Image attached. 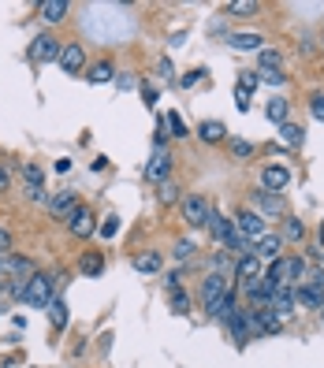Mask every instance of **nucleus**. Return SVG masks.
Listing matches in <instances>:
<instances>
[{"instance_id":"nucleus-1","label":"nucleus","mask_w":324,"mask_h":368,"mask_svg":"<svg viewBox=\"0 0 324 368\" xmlns=\"http://www.w3.org/2000/svg\"><path fill=\"white\" fill-rule=\"evenodd\" d=\"M63 283V275H52V272H34L30 279L23 283L19 290V301L23 305H49L57 298V287Z\"/></svg>"},{"instance_id":"nucleus-2","label":"nucleus","mask_w":324,"mask_h":368,"mask_svg":"<svg viewBox=\"0 0 324 368\" xmlns=\"http://www.w3.org/2000/svg\"><path fill=\"white\" fill-rule=\"evenodd\" d=\"M265 275L276 283V287L294 290V287L305 279V261H302V257H280V261H272V264L265 268Z\"/></svg>"},{"instance_id":"nucleus-3","label":"nucleus","mask_w":324,"mask_h":368,"mask_svg":"<svg viewBox=\"0 0 324 368\" xmlns=\"http://www.w3.org/2000/svg\"><path fill=\"white\" fill-rule=\"evenodd\" d=\"M294 301L305 309H324V272H305V279L294 287Z\"/></svg>"},{"instance_id":"nucleus-4","label":"nucleus","mask_w":324,"mask_h":368,"mask_svg":"<svg viewBox=\"0 0 324 368\" xmlns=\"http://www.w3.org/2000/svg\"><path fill=\"white\" fill-rule=\"evenodd\" d=\"M224 327H227V335L235 338L239 346L250 343V338H257V316H254V309H250V305L246 309H235V316H231Z\"/></svg>"},{"instance_id":"nucleus-5","label":"nucleus","mask_w":324,"mask_h":368,"mask_svg":"<svg viewBox=\"0 0 324 368\" xmlns=\"http://www.w3.org/2000/svg\"><path fill=\"white\" fill-rule=\"evenodd\" d=\"M209 213H212V205H209L205 194H187L183 197V219H187L190 227H205Z\"/></svg>"},{"instance_id":"nucleus-6","label":"nucleus","mask_w":324,"mask_h":368,"mask_svg":"<svg viewBox=\"0 0 324 368\" xmlns=\"http://www.w3.org/2000/svg\"><path fill=\"white\" fill-rule=\"evenodd\" d=\"M60 71L63 75H79L82 67H86V49H82L79 41H63L60 45Z\"/></svg>"},{"instance_id":"nucleus-7","label":"nucleus","mask_w":324,"mask_h":368,"mask_svg":"<svg viewBox=\"0 0 324 368\" xmlns=\"http://www.w3.org/2000/svg\"><path fill=\"white\" fill-rule=\"evenodd\" d=\"M231 224H235L239 231L250 238V242H257V238H265V235H268V219H261V216L254 213V208H243V213L231 219Z\"/></svg>"},{"instance_id":"nucleus-8","label":"nucleus","mask_w":324,"mask_h":368,"mask_svg":"<svg viewBox=\"0 0 324 368\" xmlns=\"http://www.w3.org/2000/svg\"><path fill=\"white\" fill-rule=\"evenodd\" d=\"M30 60L34 63H57L60 60V41L52 38V34H38V38L30 41Z\"/></svg>"},{"instance_id":"nucleus-9","label":"nucleus","mask_w":324,"mask_h":368,"mask_svg":"<svg viewBox=\"0 0 324 368\" xmlns=\"http://www.w3.org/2000/svg\"><path fill=\"white\" fill-rule=\"evenodd\" d=\"M246 301H250V309H268V301H272V294H276V283L268 279V275H261L257 283H246Z\"/></svg>"},{"instance_id":"nucleus-10","label":"nucleus","mask_w":324,"mask_h":368,"mask_svg":"<svg viewBox=\"0 0 324 368\" xmlns=\"http://www.w3.org/2000/svg\"><path fill=\"white\" fill-rule=\"evenodd\" d=\"M168 175H172V153H168V145H164V149H153L150 164H145V179L150 182H168Z\"/></svg>"},{"instance_id":"nucleus-11","label":"nucleus","mask_w":324,"mask_h":368,"mask_svg":"<svg viewBox=\"0 0 324 368\" xmlns=\"http://www.w3.org/2000/svg\"><path fill=\"white\" fill-rule=\"evenodd\" d=\"M294 309H298V301H294V290H287V287H276L272 294V301H268V312H272L276 320H291L294 316Z\"/></svg>"},{"instance_id":"nucleus-12","label":"nucleus","mask_w":324,"mask_h":368,"mask_svg":"<svg viewBox=\"0 0 324 368\" xmlns=\"http://www.w3.org/2000/svg\"><path fill=\"white\" fill-rule=\"evenodd\" d=\"M34 272H38V268H34L30 257H19V253L0 257V275H12V279H30Z\"/></svg>"},{"instance_id":"nucleus-13","label":"nucleus","mask_w":324,"mask_h":368,"mask_svg":"<svg viewBox=\"0 0 324 368\" xmlns=\"http://www.w3.org/2000/svg\"><path fill=\"white\" fill-rule=\"evenodd\" d=\"M235 309H239V298H235V290H224L216 301H209V305H205L209 320H216V324H227V320L235 316Z\"/></svg>"},{"instance_id":"nucleus-14","label":"nucleus","mask_w":324,"mask_h":368,"mask_svg":"<svg viewBox=\"0 0 324 368\" xmlns=\"http://www.w3.org/2000/svg\"><path fill=\"white\" fill-rule=\"evenodd\" d=\"M287 182H291V171L283 164H265L261 168V190H268V194H280Z\"/></svg>"},{"instance_id":"nucleus-15","label":"nucleus","mask_w":324,"mask_h":368,"mask_svg":"<svg viewBox=\"0 0 324 368\" xmlns=\"http://www.w3.org/2000/svg\"><path fill=\"white\" fill-rule=\"evenodd\" d=\"M45 205H49V213L57 219H71V213L79 208V201H75V190H60V194H52Z\"/></svg>"},{"instance_id":"nucleus-16","label":"nucleus","mask_w":324,"mask_h":368,"mask_svg":"<svg viewBox=\"0 0 324 368\" xmlns=\"http://www.w3.org/2000/svg\"><path fill=\"white\" fill-rule=\"evenodd\" d=\"M280 246H283L280 235H265V238H257V242H254V257L261 264H272V261H280V257H283Z\"/></svg>"},{"instance_id":"nucleus-17","label":"nucleus","mask_w":324,"mask_h":368,"mask_svg":"<svg viewBox=\"0 0 324 368\" xmlns=\"http://www.w3.org/2000/svg\"><path fill=\"white\" fill-rule=\"evenodd\" d=\"M261 275H265V264L257 261L254 253H250V257H239V261H235V279L243 283V287H246V283H257Z\"/></svg>"},{"instance_id":"nucleus-18","label":"nucleus","mask_w":324,"mask_h":368,"mask_svg":"<svg viewBox=\"0 0 324 368\" xmlns=\"http://www.w3.org/2000/svg\"><path fill=\"white\" fill-rule=\"evenodd\" d=\"M68 231L75 235V238H90L97 231V224H94V213H90V208H75V213H71V219H68Z\"/></svg>"},{"instance_id":"nucleus-19","label":"nucleus","mask_w":324,"mask_h":368,"mask_svg":"<svg viewBox=\"0 0 324 368\" xmlns=\"http://www.w3.org/2000/svg\"><path fill=\"white\" fill-rule=\"evenodd\" d=\"M254 205H257L254 213L261 216V219H265V216H283V197H280V194H268V190H257V194H254Z\"/></svg>"},{"instance_id":"nucleus-20","label":"nucleus","mask_w":324,"mask_h":368,"mask_svg":"<svg viewBox=\"0 0 324 368\" xmlns=\"http://www.w3.org/2000/svg\"><path fill=\"white\" fill-rule=\"evenodd\" d=\"M34 12H38L45 23H63V19H68V12H71V4H68V0H41Z\"/></svg>"},{"instance_id":"nucleus-21","label":"nucleus","mask_w":324,"mask_h":368,"mask_svg":"<svg viewBox=\"0 0 324 368\" xmlns=\"http://www.w3.org/2000/svg\"><path fill=\"white\" fill-rule=\"evenodd\" d=\"M265 119H268V123H276V127L291 123V100H287V97H272L265 105Z\"/></svg>"},{"instance_id":"nucleus-22","label":"nucleus","mask_w":324,"mask_h":368,"mask_svg":"<svg viewBox=\"0 0 324 368\" xmlns=\"http://www.w3.org/2000/svg\"><path fill=\"white\" fill-rule=\"evenodd\" d=\"M224 290H231V283H227L220 272H212V275H205V283H201V301L209 305V301H216Z\"/></svg>"},{"instance_id":"nucleus-23","label":"nucleus","mask_w":324,"mask_h":368,"mask_svg":"<svg viewBox=\"0 0 324 368\" xmlns=\"http://www.w3.org/2000/svg\"><path fill=\"white\" fill-rule=\"evenodd\" d=\"M205 227H209V235H212V238H216V242H220V246H224V242H227V235H231V231H235V224H231V219H227V216H220V213H216V208H212V213H209V224H205Z\"/></svg>"},{"instance_id":"nucleus-24","label":"nucleus","mask_w":324,"mask_h":368,"mask_svg":"<svg viewBox=\"0 0 324 368\" xmlns=\"http://www.w3.org/2000/svg\"><path fill=\"white\" fill-rule=\"evenodd\" d=\"M227 45H231L235 52H261L265 38H261V34H231Z\"/></svg>"},{"instance_id":"nucleus-25","label":"nucleus","mask_w":324,"mask_h":368,"mask_svg":"<svg viewBox=\"0 0 324 368\" xmlns=\"http://www.w3.org/2000/svg\"><path fill=\"white\" fill-rule=\"evenodd\" d=\"M224 123L220 119H205V123H198V138L201 142H209V145H216V142H224Z\"/></svg>"},{"instance_id":"nucleus-26","label":"nucleus","mask_w":324,"mask_h":368,"mask_svg":"<svg viewBox=\"0 0 324 368\" xmlns=\"http://www.w3.org/2000/svg\"><path fill=\"white\" fill-rule=\"evenodd\" d=\"M112 78H116L112 60H97L94 67H90V82H94V86H101V82H112Z\"/></svg>"},{"instance_id":"nucleus-27","label":"nucleus","mask_w":324,"mask_h":368,"mask_svg":"<svg viewBox=\"0 0 324 368\" xmlns=\"http://www.w3.org/2000/svg\"><path fill=\"white\" fill-rule=\"evenodd\" d=\"M280 138H283V145H287V149H302L305 131H302V127H294V123H283V127H280Z\"/></svg>"},{"instance_id":"nucleus-28","label":"nucleus","mask_w":324,"mask_h":368,"mask_svg":"<svg viewBox=\"0 0 324 368\" xmlns=\"http://www.w3.org/2000/svg\"><path fill=\"white\" fill-rule=\"evenodd\" d=\"M79 272L82 275H101V272H105V257H101V253H82Z\"/></svg>"},{"instance_id":"nucleus-29","label":"nucleus","mask_w":324,"mask_h":368,"mask_svg":"<svg viewBox=\"0 0 324 368\" xmlns=\"http://www.w3.org/2000/svg\"><path fill=\"white\" fill-rule=\"evenodd\" d=\"M134 272L156 275V272H161V253H142V257H134Z\"/></svg>"},{"instance_id":"nucleus-30","label":"nucleus","mask_w":324,"mask_h":368,"mask_svg":"<svg viewBox=\"0 0 324 368\" xmlns=\"http://www.w3.org/2000/svg\"><path fill=\"white\" fill-rule=\"evenodd\" d=\"M164 127H168V138H187L190 134L179 112H164Z\"/></svg>"},{"instance_id":"nucleus-31","label":"nucleus","mask_w":324,"mask_h":368,"mask_svg":"<svg viewBox=\"0 0 324 368\" xmlns=\"http://www.w3.org/2000/svg\"><path fill=\"white\" fill-rule=\"evenodd\" d=\"M45 309H49V324H52V327H68V305H63V301L52 298Z\"/></svg>"},{"instance_id":"nucleus-32","label":"nucleus","mask_w":324,"mask_h":368,"mask_svg":"<svg viewBox=\"0 0 324 368\" xmlns=\"http://www.w3.org/2000/svg\"><path fill=\"white\" fill-rule=\"evenodd\" d=\"M231 15H239V19H246V15H257L261 12V4L257 0H235V4H227Z\"/></svg>"},{"instance_id":"nucleus-33","label":"nucleus","mask_w":324,"mask_h":368,"mask_svg":"<svg viewBox=\"0 0 324 368\" xmlns=\"http://www.w3.org/2000/svg\"><path fill=\"white\" fill-rule=\"evenodd\" d=\"M257 60H261V71H280V63H283V56L276 49H261V52H257Z\"/></svg>"},{"instance_id":"nucleus-34","label":"nucleus","mask_w":324,"mask_h":368,"mask_svg":"<svg viewBox=\"0 0 324 368\" xmlns=\"http://www.w3.org/2000/svg\"><path fill=\"white\" fill-rule=\"evenodd\" d=\"M283 224H287V227H283V238H291V242H302V235H305L302 219H298V216H287Z\"/></svg>"},{"instance_id":"nucleus-35","label":"nucleus","mask_w":324,"mask_h":368,"mask_svg":"<svg viewBox=\"0 0 324 368\" xmlns=\"http://www.w3.org/2000/svg\"><path fill=\"white\" fill-rule=\"evenodd\" d=\"M23 179H26V186H41V182H45V171L38 168V164H23Z\"/></svg>"},{"instance_id":"nucleus-36","label":"nucleus","mask_w":324,"mask_h":368,"mask_svg":"<svg viewBox=\"0 0 324 368\" xmlns=\"http://www.w3.org/2000/svg\"><path fill=\"white\" fill-rule=\"evenodd\" d=\"M257 82H261V78H257V71H239V86H235V89H243V94H254Z\"/></svg>"},{"instance_id":"nucleus-37","label":"nucleus","mask_w":324,"mask_h":368,"mask_svg":"<svg viewBox=\"0 0 324 368\" xmlns=\"http://www.w3.org/2000/svg\"><path fill=\"white\" fill-rule=\"evenodd\" d=\"M119 224H123V219H119L116 213H112V216H105V224H101V227H97V235H101V238H116V231H119Z\"/></svg>"},{"instance_id":"nucleus-38","label":"nucleus","mask_w":324,"mask_h":368,"mask_svg":"<svg viewBox=\"0 0 324 368\" xmlns=\"http://www.w3.org/2000/svg\"><path fill=\"white\" fill-rule=\"evenodd\" d=\"M161 201L164 205H175V201H179V186H175V182H161Z\"/></svg>"},{"instance_id":"nucleus-39","label":"nucleus","mask_w":324,"mask_h":368,"mask_svg":"<svg viewBox=\"0 0 324 368\" xmlns=\"http://www.w3.org/2000/svg\"><path fill=\"white\" fill-rule=\"evenodd\" d=\"M190 253H194V242H187V238H183V242H175V250H172L175 261H190Z\"/></svg>"},{"instance_id":"nucleus-40","label":"nucleus","mask_w":324,"mask_h":368,"mask_svg":"<svg viewBox=\"0 0 324 368\" xmlns=\"http://www.w3.org/2000/svg\"><path fill=\"white\" fill-rule=\"evenodd\" d=\"M172 309H175V312H187V309H190V298L183 294V287L172 290Z\"/></svg>"},{"instance_id":"nucleus-41","label":"nucleus","mask_w":324,"mask_h":368,"mask_svg":"<svg viewBox=\"0 0 324 368\" xmlns=\"http://www.w3.org/2000/svg\"><path fill=\"white\" fill-rule=\"evenodd\" d=\"M310 112H313V119H321V123H324V94L310 97Z\"/></svg>"},{"instance_id":"nucleus-42","label":"nucleus","mask_w":324,"mask_h":368,"mask_svg":"<svg viewBox=\"0 0 324 368\" xmlns=\"http://www.w3.org/2000/svg\"><path fill=\"white\" fill-rule=\"evenodd\" d=\"M257 75H261V82H268V86H283L287 82L283 71H257Z\"/></svg>"},{"instance_id":"nucleus-43","label":"nucleus","mask_w":324,"mask_h":368,"mask_svg":"<svg viewBox=\"0 0 324 368\" xmlns=\"http://www.w3.org/2000/svg\"><path fill=\"white\" fill-rule=\"evenodd\" d=\"M8 253H12V231L0 227V257H8Z\"/></svg>"},{"instance_id":"nucleus-44","label":"nucleus","mask_w":324,"mask_h":368,"mask_svg":"<svg viewBox=\"0 0 324 368\" xmlns=\"http://www.w3.org/2000/svg\"><path fill=\"white\" fill-rule=\"evenodd\" d=\"M26 197H30L34 205H41V201H49V194H45V186H26Z\"/></svg>"},{"instance_id":"nucleus-45","label":"nucleus","mask_w":324,"mask_h":368,"mask_svg":"<svg viewBox=\"0 0 324 368\" xmlns=\"http://www.w3.org/2000/svg\"><path fill=\"white\" fill-rule=\"evenodd\" d=\"M156 97H161V89L145 82V86H142V100H145V105H156Z\"/></svg>"},{"instance_id":"nucleus-46","label":"nucleus","mask_w":324,"mask_h":368,"mask_svg":"<svg viewBox=\"0 0 324 368\" xmlns=\"http://www.w3.org/2000/svg\"><path fill=\"white\" fill-rule=\"evenodd\" d=\"M231 153L235 156H254V145L250 142H231Z\"/></svg>"},{"instance_id":"nucleus-47","label":"nucleus","mask_w":324,"mask_h":368,"mask_svg":"<svg viewBox=\"0 0 324 368\" xmlns=\"http://www.w3.org/2000/svg\"><path fill=\"white\" fill-rule=\"evenodd\" d=\"M235 108H239V112H246V108H250V94H243V89H235Z\"/></svg>"},{"instance_id":"nucleus-48","label":"nucleus","mask_w":324,"mask_h":368,"mask_svg":"<svg viewBox=\"0 0 324 368\" xmlns=\"http://www.w3.org/2000/svg\"><path fill=\"white\" fill-rule=\"evenodd\" d=\"M201 78H205V71H201V67H198V71H190V75H187V78H183V86H198V82H201Z\"/></svg>"},{"instance_id":"nucleus-49","label":"nucleus","mask_w":324,"mask_h":368,"mask_svg":"<svg viewBox=\"0 0 324 368\" xmlns=\"http://www.w3.org/2000/svg\"><path fill=\"white\" fill-rule=\"evenodd\" d=\"M52 171H57V175H68V171H71V160H68V156H60V160L52 164Z\"/></svg>"},{"instance_id":"nucleus-50","label":"nucleus","mask_w":324,"mask_h":368,"mask_svg":"<svg viewBox=\"0 0 324 368\" xmlns=\"http://www.w3.org/2000/svg\"><path fill=\"white\" fill-rule=\"evenodd\" d=\"M116 86H119V89H134V78H131V75H119Z\"/></svg>"},{"instance_id":"nucleus-51","label":"nucleus","mask_w":324,"mask_h":368,"mask_svg":"<svg viewBox=\"0 0 324 368\" xmlns=\"http://www.w3.org/2000/svg\"><path fill=\"white\" fill-rule=\"evenodd\" d=\"M8 186H12V175H8V168L0 164V190H8Z\"/></svg>"},{"instance_id":"nucleus-52","label":"nucleus","mask_w":324,"mask_h":368,"mask_svg":"<svg viewBox=\"0 0 324 368\" xmlns=\"http://www.w3.org/2000/svg\"><path fill=\"white\" fill-rule=\"evenodd\" d=\"M321 49H324V34H321Z\"/></svg>"},{"instance_id":"nucleus-53","label":"nucleus","mask_w":324,"mask_h":368,"mask_svg":"<svg viewBox=\"0 0 324 368\" xmlns=\"http://www.w3.org/2000/svg\"><path fill=\"white\" fill-rule=\"evenodd\" d=\"M321 320H324V309H321Z\"/></svg>"}]
</instances>
